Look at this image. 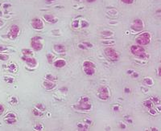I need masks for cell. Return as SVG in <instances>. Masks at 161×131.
<instances>
[{
	"mask_svg": "<svg viewBox=\"0 0 161 131\" xmlns=\"http://www.w3.org/2000/svg\"><path fill=\"white\" fill-rule=\"evenodd\" d=\"M122 1H123L124 3H131L133 2V0H122Z\"/></svg>",
	"mask_w": 161,
	"mask_h": 131,
	"instance_id": "20",
	"label": "cell"
},
{
	"mask_svg": "<svg viewBox=\"0 0 161 131\" xmlns=\"http://www.w3.org/2000/svg\"><path fill=\"white\" fill-rule=\"evenodd\" d=\"M19 32H20V29H19V27L16 26V25H13L11 27H10V30L9 32V37H10L11 39H15L18 35Z\"/></svg>",
	"mask_w": 161,
	"mask_h": 131,
	"instance_id": "2",
	"label": "cell"
},
{
	"mask_svg": "<svg viewBox=\"0 0 161 131\" xmlns=\"http://www.w3.org/2000/svg\"><path fill=\"white\" fill-rule=\"evenodd\" d=\"M6 121L9 124H12V123H15V122L16 121V120H15V117H8V116H7Z\"/></svg>",
	"mask_w": 161,
	"mask_h": 131,
	"instance_id": "9",
	"label": "cell"
},
{
	"mask_svg": "<svg viewBox=\"0 0 161 131\" xmlns=\"http://www.w3.org/2000/svg\"><path fill=\"white\" fill-rule=\"evenodd\" d=\"M132 28L135 29V30L137 31H141L142 29H143V23H142V21L140 19L135 20L134 24L132 25Z\"/></svg>",
	"mask_w": 161,
	"mask_h": 131,
	"instance_id": "5",
	"label": "cell"
},
{
	"mask_svg": "<svg viewBox=\"0 0 161 131\" xmlns=\"http://www.w3.org/2000/svg\"><path fill=\"white\" fill-rule=\"evenodd\" d=\"M144 105L148 108H151L152 106V101H146L144 102Z\"/></svg>",
	"mask_w": 161,
	"mask_h": 131,
	"instance_id": "15",
	"label": "cell"
},
{
	"mask_svg": "<svg viewBox=\"0 0 161 131\" xmlns=\"http://www.w3.org/2000/svg\"><path fill=\"white\" fill-rule=\"evenodd\" d=\"M31 46L35 51H39L42 48V44L40 42V38H33L31 40Z\"/></svg>",
	"mask_w": 161,
	"mask_h": 131,
	"instance_id": "3",
	"label": "cell"
},
{
	"mask_svg": "<svg viewBox=\"0 0 161 131\" xmlns=\"http://www.w3.org/2000/svg\"><path fill=\"white\" fill-rule=\"evenodd\" d=\"M159 75L161 77V68H160V69H159Z\"/></svg>",
	"mask_w": 161,
	"mask_h": 131,
	"instance_id": "22",
	"label": "cell"
},
{
	"mask_svg": "<svg viewBox=\"0 0 161 131\" xmlns=\"http://www.w3.org/2000/svg\"><path fill=\"white\" fill-rule=\"evenodd\" d=\"M144 82L147 84H148V85H151L152 84V81L151 79H149V78H146V79L144 80Z\"/></svg>",
	"mask_w": 161,
	"mask_h": 131,
	"instance_id": "17",
	"label": "cell"
},
{
	"mask_svg": "<svg viewBox=\"0 0 161 131\" xmlns=\"http://www.w3.org/2000/svg\"><path fill=\"white\" fill-rule=\"evenodd\" d=\"M125 91H126V92H129V89H128V88H126V89H125Z\"/></svg>",
	"mask_w": 161,
	"mask_h": 131,
	"instance_id": "23",
	"label": "cell"
},
{
	"mask_svg": "<svg viewBox=\"0 0 161 131\" xmlns=\"http://www.w3.org/2000/svg\"><path fill=\"white\" fill-rule=\"evenodd\" d=\"M9 58V56L6 54H0V60H7Z\"/></svg>",
	"mask_w": 161,
	"mask_h": 131,
	"instance_id": "13",
	"label": "cell"
},
{
	"mask_svg": "<svg viewBox=\"0 0 161 131\" xmlns=\"http://www.w3.org/2000/svg\"><path fill=\"white\" fill-rule=\"evenodd\" d=\"M65 64V62L64 60H56V63H55V65H56V67H63L64 65Z\"/></svg>",
	"mask_w": 161,
	"mask_h": 131,
	"instance_id": "11",
	"label": "cell"
},
{
	"mask_svg": "<svg viewBox=\"0 0 161 131\" xmlns=\"http://www.w3.org/2000/svg\"><path fill=\"white\" fill-rule=\"evenodd\" d=\"M85 71H86V73L89 74V75H91V74L94 73V70L93 69V68H87V69L85 68Z\"/></svg>",
	"mask_w": 161,
	"mask_h": 131,
	"instance_id": "12",
	"label": "cell"
},
{
	"mask_svg": "<svg viewBox=\"0 0 161 131\" xmlns=\"http://www.w3.org/2000/svg\"><path fill=\"white\" fill-rule=\"evenodd\" d=\"M4 112V108L2 105H0V115H2Z\"/></svg>",
	"mask_w": 161,
	"mask_h": 131,
	"instance_id": "19",
	"label": "cell"
},
{
	"mask_svg": "<svg viewBox=\"0 0 161 131\" xmlns=\"http://www.w3.org/2000/svg\"><path fill=\"white\" fill-rule=\"evenodd\" d=\"M93 64L92 63L90 62H85L84 63V66L85 67H87V68H93Z\"/></svg>",
	"mask_w": 161,
	"mask_h": 131,
	"instance_id": "18",
	"label": "cell"
},
{
	"mask_svg": "<svg viewBox=\"0 0 161 131\" xmlns=\"http://www.w3.org/2000/svg\"><path fill=\"white\" fill-rule=\"evenodd\" d=\"M54 48H55V50H56L57 52H59V53L61 52H64V51H65V48L63 47L62 45H56Z\"/></svg>",
	"mask_w": 161,
	"mask_h": 131,
	"instance_id": "10",
	"label": "cell"
},
{
	"mask_svg": "<svg viewBox=\"0 0 161 131\" xmlns=\"http://www.w3.org/2000/svg\"><path fill=\"white\" fill-rule=\"evenodd\" d=\"M23 53H24L25 56H28V55L31 54V52L28 49H24V50H23Z\"/></svg>",
	"mask_w": 161,
	"mask_h": 131,
	"instance_id": "16",
	"label": "cell"
},
{
	"mask_svg": "<svg viewBox=\"0 0 161 131\" xmlns=\"http://www.w3.org/2000/svg\"><path fill=\"white\" fill-rule=\"evenodd\" d=\"M150 38H151L150 35L147 32H146L142 34L139 37H138L136 41L139 45H146L150 42Z\"/></svg>",
	"mask_w": 161,
	"mask_h": 131,
	"instance_id": "1",
	"label": "cell"
},
{
	"mask_svg": "<svg viewBox=\"0 0 161 131\" xmlns=\"http://www.w3.org/2000/svg\"><path fill=\"white\" fill-rule=\"evenodd\" d=\"M25 61H26L27 64H29L30 66H35V65L36 64V62H35V60H34L33 58H27L25 59Z\"/></svg>",
	"mask_w": 161,
	"mask_h": 131,
	"instance_id": "8",
	"label": "cell"
},
{
	"mask_svg": "<svg viewBox=\"0 0 161 131\" xmlns=\"http://www.w3.org/2000/svg\"><path fill=\"white\" fill-rule=\"evenodd\" d=\"M31 25L33 26L34 28L36 29H41L43 27V23L39 19H34L32 22H31Z\"/></svg>",
	"mask_w": 161,
	"mask_h": 131,
	"instance_id": "7",
	"label": "cell"
},
{
	"mask_svg": "<svg viewBox=\"0 0 161 131\" xmlns=\"http://www.w3.org/2000/svg\"><path fill=\"white\" fill-rule=\"evenodd\" d=\"M44 17H45V19H47V21H49V22H52V23L55 22L54 18L52 15H45Z\"/></svg>",
	"mask_w": 161,
	"mask_h": 131,
	"instance_id": "14",
	"label": "cell"
},
{
	"mask_svg": "<svg viewBox=\"0 0 161 131\" xmlns=\"http://www.w3.org/2000/svg\"><path fill=\"white\" fill-rule=\"evenodd\" d=\"M7 48H6L5 47H3V46H0V52H3V51H4V50H6Z\"/></svg>",
	"mask_w": 161,
	"mask_h": 131,
	"instance_id": "21",
	"label": "cell"
},
{
	"mask_svg": "<svg viewBox=\"0 0 161 131\" xmlns=\"http://www.w3.org/2000/svg\"><path fill=\"white\" fill-rule=\"evenodd\" d=\"M106 54H107V56H109L111 60H117L118 58L114 50H113L112 48H107V49L106 50Z\"/></svg>",
	"mask_w": 161,
	"mask_h": 131,
	"instance_id": "6",
	"label": "cell"
},
{
	"mask_svg": "<svg viewBox=\"0 0 161 131\" xmlns=\"http://www.w3.org/2000/svg\"><path fill=\"white\" fill-rule=\"evenodd\" d=\"M131 52L135 55H136V56H139L143 52H144L145 51L140 46H133V47H131Z\"/></svg>",
	"mask_w": 161,
	"mask_h": 131,
	"instance_id": "4",
	"label": "cell"
}]
</instances>
